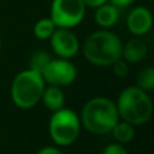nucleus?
Wrapping results in <instances>:
<instances>
[{"mask_svg":"<svg viewBox=\"0 0 154 154\" xmlns=\"http://www.w3.org/2000/svg\"><path fill=\"white\" fill-rule=\"evenodd\" d=\"M41 75L45 84L62 88L70 85L76 80L77 69L69 60L51 58Z\"/></svg>","mask_w":154,"mask_h":154,"instance_id":"7","label":"nucleus"},{"mask_svg":"<svg viewBox=\"0 0 154 154\" xmlns=\"http://www.w3.org/2000/svg\"><path fill=\"white\" fill-rule=\"evenodd\" d=\"M145 92H150L154 89V69L150 66L142 69L137 76V85Z\"/></svg>","mask_w":154,"mask_h":154,"instance_id":"16","label":"nucleus"},{"mask_svg":"<svg viewBox=\"0 0 154 154\" xmlns=\"http://www.w3.org/2000/svg\"><path fill=\"white\" fill-rule=\"evenodd\" d=\"M119 119L135 126H142L153 115V101L149 93L138 87H127L119 93L116 103Z\"/></svg>","mask_w":154,"mask_h":154,"instance_id":"3","label":"nucleus"},{"mask_svg":"<svg viewBox=\"0 0 154 154\" xmlns=\"http://www.w3.org/2000/svg\"><path fill=\"white\" fill-rule=\"evenodd\" d=\"M111 66H112V72H114V75L116 77H120V79H125V77L128 75V70H130V68H128V62H126L123 58L116 60Z\"/></svg>","mask_w":154,"mask_h":154,"instance_id":"17","label":"nucleus"},{"mask_svg":"<svg viewBox=\"0 0 154 154\" xmlns=\"http://www.w3.org/2000/svg\"><path fill=\"white\" fill-rule=\"evenodd\" d=\"M0 50H2V39H0Z\"/></svg>","mask_w":154,"mask_h":154,"instance_id":"22","label":"nucleus"},{"mask_svg":"<svg viewBox=\"0 0 154 154\" xmlns=\"http://www.w3.org/2000/svg\"><path fill=\"white\" fill-rule=\"evenodd\" d=\"M50 60H51V56L46 50H37L30 57L29 69L38 72V73H42L43 69L46 68V65L50 62Z\"/></svg>","mask_w":154,"mask_h":154,"instance_id":"15","label":"nucleus"},{"mask_svg":"<svg viewBox=\"0 0 154 154\" xmlns=\"http://www.w3.org/2000/svg\"><path fill=\"white\" fill-rule=\"evenodd\" d=\"M80 122L91 134H109L114 126L119 122L116 104L111 99L103 96L91 99L82 107Z\"/></svg>","mask_w":154,"mask_h":154,"instance_id":"1","label":"nucleus"},{"mask_svg":"<svg viewBox=\"0 0 154 154\" xmlns=\"http://www.w3.org/2000/svg\"><path fill=\"white\" fill-rule=\"evenodd\" d=\"M122 41L108 30H99L88 35L82 45L85 60L96 66H111L122 58Z\"/></svg>","mask_w":154,"mask_h":154,"instance_id":"2","label":"nucleus"},{"mask_svg":"<svg viewBox=\"0 0 154 154\" xmlns=\"http://www.w3.org/2000/svg\"><path fill=\"white\" fill-rule=\"evenodd\" d=\"M111 4L116 5L118 8H125V7H128L130 4H133L134 0H108Z\"/></svg>","mask_w":154,"mask_h":154,"instance_id":"21","label":"nucleus"},{"mask_svg":"<svg viewBox=\"0 0 154 154\" xmlns=\"http://www.w3.org/2000/svg\"><path fill=\"white\" fill-rule=\"evenodd\" d=\"M85 4V7H89V8H97L100 7V5L106 4V3H108V0H82Z\"/></svg>","mask_w":154,"mask_h":154,"instance_id":"20","label":"nucleus"},{"mask_svg":"<svg viewBox=\"0 0 154 154\" xmlns=\"http://www.w3.org/2000/svg\"><path fill=\"white\" fill-rule=\"evenodd\" d=\"M147 54V45L141 38H133L122 46V58L128 64L141 62Z\"/></svg>","mask_w":154,"mask_h":154,"instance_id":"10","label":"nucleus"},{"mask_svg":"<svg viewBox=\"0 0 154 154\" xmlns=\"http://www.w3.org/2000/svg\"><path fill=\"white\" fill-rule=\"evenodd\" d=\"M46 84L42 75L31 69L18 73L11 84V99L22 109H30L41 101Z\"/></svg>","mask_w":154,"mask_h":154,"instance_id":"4","label":"nucleus"},{"mask_svg":"<svg viewBox=\"0 0 154 154\" xmlns=\"http://www.w3.org/2000/svg\"><path fill=\"white\" fill-rule=\"evenodd\" d=\"M112 137L115 138V141L118 143H128L134 139L135 137V127L130 123L125 122V120H120L114 126V128L111 130Z\"/></svg>","mask_w":154,"mask_h":154,"instance_id":"13","label":"nucleus"},{"mask_svg":"<svg viewBox=\"0 0 154 154\" xmlns=\"http://www.w3.org/2000/svg\"><path fill=\"white\" fill-rule=\"evenodd\" d=\"M56 24L53 23L50 18H42L34 24V29H32V32L34 35L41 41H46V39H50L51 34L54 32L56 30Z\"/></svg>","mask_w":154,"mask_h":154,"instance_id":"14","label":"nucleus"},{"mask_svg":"<svg viewBox=\"0 0 154 154\" xmlns=\"http://www.w3.org/2000/svg\"><path fill=\"white\" fill-rule=\"evenodd\" d=\"M126 24H127V29L131 34L137 35V37H142V35L147 34L153 26L152 12L147 7L138 5L130 11V14L127 15Z\"/></svg>","mask_w":154,"mask_h":154,"instance_id":"9","label":"nucleus"},{"mask_svg":"<svg viewBox=\"0 0 154 154\" xmlns=\"http://www.w3.org/2000/svg\"><path fill=\"white\" fill-rule=\"evenodd\" d=\"M85 11L87 7L82 0H53L49 18L57 29L70 30L82 22Z\"/></svg>","mask_w":154,"mask_h":154,"instance_id":"6","label":"nucleus"},{"mask_svg":"<svg viewBox=\"0 0 154 154\" xmlns=\"http://www.w3.org/2000/svg\"><path fill=\"white\" fill-rule=\"evenodd\" d=\"M41 101H42L43 106H45L49 111L56 112V111H58V109L64 108L65 95L60 87L49 85L48 88L45 87V89H43Z\"/></svg>","mask_w":154,"mask_h":154,"instance_id":"12","label":"nucleus"},{"mask_svg":"<svg viewBox=\"0 0 154 154\" xmlns=\"http://www.w3.org/2000/svg\"><path fill=\"white\" fill-rule=\"evenodd\" d=\"M51 50L58 58L70 60L79 53L80 42L79 38L69 29H56L50 37Z\"/></svg>","mask_w":154,"mask_h":154,"instance_id":"8","label":"nucleus"},{"mask_svg":"<svg viewBox=\"0 0 154 154\" xmlns=\"http://www.w3.org/2000/svg\"><path fill=\"white\" fill-rule=\"evenodd\" d=\"M37 154H64V153H62V150H60L56 146H45L38 150Z\"/></svg>","mask_w":154,"mask_h":154,"instance_id":"19","label":"nucleus"},{"mask_svg":"<svg viewBox=\"0 0 154 154\" xmlns=\"http://www.w3.org/2000/svg\"><path fill=\"white\" fill-rule=\"evenodd\" d=\"M101 154H128L127 150L125 149L122 143H118V142H112V143L107 145L103 149Z\"/></svg>","mask_w":154,"mask_h":154,"instance_id":"18","label":"nucleus"},{"mask_svg":"<svg viewBox=\"0 0 154 154\" xmlns=\"http://www.w3.org/2000/svg\"><path fill=\"white\" fill-rule=\"evenodd\" d=\"M81 122L79 115L70 108H61L53 112L49 120V134L51 141L58 146L75 143L80 135Z\"/></svg>","mask_w":154,"mask_h":154,"instance_id":"5","label":"nucleus"},{"mask_svg":"<svg viewBox=\"0 0 154 154\" xmlns=\"http://www.w3.org/2000/svg\"><path fill=\"white\" fill-rule=\"evenodd\" d=\"M119 16H120V8H118L116 5L111 4V3H106V4L97 7L95 11L96 24L104 30L115 26L118 23V20H119Z\"/></svg>","mask_w":154,"mask_h":154,"instance_id":"11","label":"nucleus"}]
</instances>
